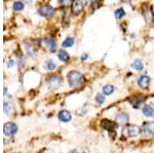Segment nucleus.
Wrapping results in <instances>:
<instances>
[{
    "label": "nucleus",
    "mask_w": 154,
    "mask_h": 153,
    "mask_svg": "<svg viewBox=\"0 0 154 153\" xmlns=\"http://www.w3.org/2000/svg\"><path fill=\"white\" fill-rule=\"evenodd\" d=\"M141 111H142V114L145 117L150 118V119H154V107L150 104H144L143 107L141 108Z\"/></svg>",
    "instance_id": "14"
},
{
    "label": "nucleus",
    "mask_w": 154,
    "mask_h": 153,
    "mask_svg": "<svg viewBox=\"0 0 154 153\" xmlns=\"http://www.w3.org/2000/svg\"><path fill=\"white\" fill-rule=\"evenodd\" d=\"M94 100H95V103L98 105H103L104 103L106 102V96L104 95L103 93H96L95 98H94Z\"/></svg>",
    "instance_id": "21"
},
{
    "label": "nucleus",
    "mask_w": 154,
    "mask_h": 153,
    "mask_svg": "<svg viewBox=\"0 0 154 153\" xmlns=\"http://www.w3.org/2000/svg\"><path fill=\"white\" fill-rule=\"evenodd\" d=\"M46 84L48 87H59L61 84H63V77H61L58 74H54L46 78Z\"/></svg>",
    "instance_id": "10"
},
{
    "label": "nucleus",
    "mask_w": 154,
    "mask_h": 153,
    "mask_svg": "<svg viewBox=\"0 0 154 153\" xmlns=\"http://www.w3.org/2000/svg\"><path fill=\"white\" fill-rule=\"evenodd\" d=\"M44 67H45L46 70H48V71H54L57 69V65L54 62V60L48 59V60L44 62Z\"/></svg>",
    "instance_id": "23"
},
{
    "label": "nucleus",
    "mask_w": 154,
    "mask_h": 153,
    "mask_svg": "<svg viewBox=\"0 0 154 153\" xmlns=\"http://www.w3.org/2000/svg\"><path fill=\"white\" fill-rule=\"evenodd\" d=\"M151 84V77L147 74H142L137 78V85L142 90H148Z\"/></svg>",
    "instance_id": "9"
},
{
    "label": "nucleus",
    "mask_w": 154,
    "mask_h": 153,
    "mask_svg": "<svg viewBox=\"0 0 154 153\" xmlns=\"http://www.w3.org/2000/svg\"><path fill=\"white\" fill-rule=\"evenodd\" d=\"M125 16H126V12L125 9H123V7H118V8H116L115 11H114V17H115L116 20H121L125 18Z\"/></svg>",
    "instance_id": "22"
},
{
    "label": "nucleus",
    "mask_w": 154,
    "mask_h": 153,
    "mask_svg": "<svg viewBox=\"0 0 154 153\" xmlns=\"http://www.w3.org/2000/svg\"><path fill=\"white\" fill-rule=\"evenodd\" d=\"M75 43V39L74 37H67L65 38V40L62 42V47L63 48H69V47H72Z\"/></svg>",
    "instance_id": "20"
},
{
    "label": "nucleus",
    "mask_w": 154,
    "mask_h": 153,
    "mask_svg": "<svg viewBox=\"0 0 154 153\" xmlns=\"http://www.w3.org/2000/svg\"><path fill=\"white\" fill-rule=\"evenodd\" d=\"M131 69H134L135 71H137V72H141V71H143L144 68H145V63H144V61L142 59L137 58L131 62Z\"/></svg>",
    "instance_id": "16"
},
{
    "label": "nucleus",
    "mask_w": 154,
    "mask_h": 153,
    "mask_svg": "<svg viewBox=\"0 0 154 153\" xmlns=\"http://www.w3.org/2000/svg\"><path fill=\"white\" fill-rule=\"evenodd\" d=\"M24 47L26 49V53L28 54V56L33 57L36 54V48L34 45H32L31 43L29 42H24Z\"/></svg>",
    "instance_id": "19"
},
{
    "label": "nucleus",
    "mask_w": 154,
    "mask_h": 153,
    "mask_svg": "<svg viewBox=\"0 0 154 153\" xmlns=\"http://www.w3.org/2000/svg\"><path fill=\"white\" fill-rule=\"evenodd\" d=\"M17 132H18V125L14 122L8 121V122L4 123L3 133L5 136H14L17 134Z\"/></svg>",
    "instance_id": "12"
},
{
    "label": "nucleus",
    "mask_w": 154,
    "mask_h": 153,
    "mask_svg": "<svg viewBox=\"0 0 154 153\" xmlns=\"http://www.w3.org/2000/svg\"><path fill=\"white\" fill-rule=\"evenodd\" d=\"M68 153H80L78 151V150H76V149H72V150H70Z\"/></svg>",
    "instance_id": "30"
},
{
    "label": "nucleus",
    "mask_w": 154,
    "mask_h": 153,
    "mask_svg": "<svg viewBox=\"0 0 154 153\" xmlns=\"http://www.w3.org/2000/svg\"><path fill=\"white\" fill-rule=\"evenodd\" d=\"M3 110H4V112H5L6 114H11V112H14V106L12 105L11 103H9V102H4Z\"/></svg>",
    "instance_id": "24"
},
{
    "label": "nucleus",
    "mask_w": 154,
    "mask_h": 153,
    "mask_svg": "<svg viewBox=\"0 0 154 153\" xmlns=\"http://www.w3.org/2000/svg\"><path fill=\"white\" fill-rule=\"evenodd\" d=\"M114 92H115V86L113 84H111V83H107V84L102 86V93H103L106 97L113 95Z\"/></svg>",
    "instance_id": "17"
},
{
    "label": "nucleus",
    "mask_w": 154,
    "mask_h": 153,
    "mask_svg": "<svg viewBox=\"0 0 154 153\" xmlns=\"http://www.w3.org/2000/svg\"><path fill=\"white\" fill-rule=\"evenodd\" d=\"M67 81L72 88H78L86 81V78L82 72L78 70H72L67 73Z\"/></svg>",
    "instance_id": "1"
},
{
    "label": "nucleus",
    "mask_w": 154,
    "mask_h": 153,
    "mask_svg": "<svg viewBox=\"0 0 154 153\" xmlns=\"http://www.w3.org/2000/svg\"><path fill=\"white\" fill-rule=\"evenodd\" d=\"M130 119H131L130 113L125 110L118 111V112L115 114V118H114L115 122L117 123L118 125H120V127H123V125L130 123Z\"/></svg>",
    "instance_id": "7"
},
{
    "label": "nucleus",
    "mask_w": 154,
    "mask_h": 153,
    "mask_svg": "<svg viewBox=\"0 0 154 153\" xmlns=\"http://www.w3.org/2000/svg\"><path fill=\"white\" fill-rule=\"evenodd\" d=\"M140 136L145 139L151 138L154 136V121L152 120H146L142 122L140 127Z\"/></svg>",
    "instance_id": "5"
},
{
    "label": "nucleus",
    "mask_w": 154,
    "mask_h": 153,
    "mask_svg": "<svg viewBox=\"0 0 154 153\" xmlns=\"http://www.w3.org/2000/svg\"><path fill=\"white\" fill-rule=\"evenodd\" d=\"M6 66H7L8 68L14 67V60H11V59H9V60L7 61V63H6Z\"/></svg>",
    "instance_id": "29"
},
{
    "label": "nucleus",
    "mask_w": 154,
    "mask_h": 153,
    "mask_svg": "<svg viewBox=\"0 0 154 153\" xmlns=\"http://www.w3.org/2000/svg\"><path fill=\"white\" fill-rule=\"evenodd\" d=\"M88 59V53H83L82 55L80 56V60L82 62H85Z\"/></svg>",
    "instance_id": "28"
},
{
    "label": "nucleus",
    "mask_w": 154,
    "mask_h": 153,
    "mask_svg": "<svg viewBox=\"0 0 154 153\" xmlns=\"http://www.w3.org/2000/svg\"><path fill=\"white\" fill-rule=\"evenodd\" d=\"M24 7H25V4H24V2H22V1H16L12 4V9H14V11H22L24 9Z\"/></svg>",
    "instance_id": "25"
},
{
    "label": "nucleus",
    "mask_w": 154,
    "mask_h": 153,
    "mask_svg": "<svg viewBox=\"0 0 154 153\" xmlns=\"http://www.w3.org/2000/svg\"><path fill=\"white\" fill-rule=\"evenodd\" d=\"M100 1L101 0H91V2H89L91 7V8H96V7H98L99 4H100Z\"/></svg>",
    "instance_id": "27"
},
{
    "label": "nucleus",
    "mask_w": 154,
    "mask_h": 153,
    "mask_svg": "<svg viewBox=\"0 0 154 153\" xmlns=\"http://www.w3.org/2000/svg\"><path fill=\"white\" fill-rule=\"evenodd\" d=\"M3 93H4V95H6V93H7V87H4V90H3Z\"/></svg>",
    "instance_id": "31"
},
{
    "label": "nucleus",
    "mask_w": 154,
    "mask_h": 153,
    "mask_svg": "<svg viewBox=\"0 0 154 153\" xmlns=\"http://www.w3.org/2000/svg\"><path fill=\"white\" fill-rule=\"evenodd\" d=\"M138 136H140V127L135 123H128L121 129V137H125V139H131Z\"/></svg>",
    "instance_id": "2"
},
{
    "label": "nucleus",
    "mask_w": 154,
    "mask_h": 153,
    "mask_svg": "<svg viewBox=\"0 0 154 153\" xmlns=\"http://www.w3.org/2000/svg\"><path fill=\"white\" fill-rule=\"evenodd\" d=\"M43 41L45 43V46L51 53H56L57 49H58V42H57L56 39L51 38V37H45Z\"/></svg>",
    "instance_id": "13"
},
{
    "label": "nucleus",
    "mask_w": 154,
    "mask_h": 153,
    "mask_svg": "<svg viewBox=\"0 0 154 153\" xmlns=\"http://www.w3.org/2000/svg\"><path fill=\"white\" fill-rule=\"evenodd\" d=\"M58 59L63 63H67L69 60H70V55L65 50V49H61V50L58 53Z\"/></svg>",
    "instance_id": "18"
},
{
    "label": "nucleus",
    "mask_w": 154,
    "mask_h": 153,
    "mask_svg": "<svg viewBox=\"0 0 154 153\" xmlns=\"http://www.w3.org/2000/svg\"><path fill=\"white\" fill-rule=\"evenodd\" d=\"M37 12H38L39 16L51 19L56 16L57 11H56V8H54V7L51 5H49V4H44V5H41L37 9Z\"/></svg>",
    "instance_id": "6"
},
{
    "label": "nucleus",
    "mask_w": 154,
    "mask_h": 153,
    "mask_svg": "<svg viewBox=\"0 0 154 153\" xmlns=\"http://www.w3.org/2000/svg\"><path fill=\"white\" fill-rule=\"evenodd\" d=\"M147 99L148 96L143 95V93H138V95L131 96L130 98L126 99V101H128V103L134 109H140V108L143 107L144 104H146Z\"/></svg>",
    "instance_id": "4"
},
{
    "label": "nucleus",
    "mask_w": 154,
    "mask_h": 153,
    "mask_svg": "<svg viewBox=\"0 0 154 153\" xmlns=\"http://www.w3.org/2000/svg\"><path fill=\"white\" fill-rule=\"evenodd\" d=\"M60 5L64 8H68V7L72 6V3H73V0H59Z\"/></svg>",
    "instance_id": "26"
},
{
    "label": "nucleus",
    "mask_w": 154,
    "mask_h": 153,
    "mask_svg": "<svg viewBox=\"0 0 154 153\" xmlns=\"http://www.w3.org/2000/svg\"><path fill=\"white\" fill-rule=\"evenodd\" d=\"M142 17L144 21L146 22V24H152L154 22V11H153V5H143L142 7Z\"/></svg>",
    "instance_id": "8"
},
{
    "label": "nucleus",
    "mask_w": 154,
    "mask_h": 153,
    "mask_svg": "<svg viewBox=\"0 0 154 153\" xmlns=\"http://www.w3.org/2000/svg\"><path fill=\"white\" fill-rule=\"evenodd\" d=\"M58 119L61 122L68 123L72 120V114L71 112H69L68 110H61L58 113Z\"/></svg>",
    "instance_id": "15"
},
{
    "label": "nucleus",
    "mask_w": 154,
    "mask_h": 153,
    "mask_svg": "<svg viewBox=\"0 0 154 153\" xmlns=\"http://www.w3.org/2000/svg\"><path fill=\"white\" fill-rule=\"evenodd\" d=\"M85 7V2L84 0H73V3L71 6V11L74 16H79Z\"/></svg>",
    "instance_id": "11"
},
{
    "label": "nucleus",
    "mask_w": 154,
    "mask_h": 153,
    "mask_svg": "<svg viewBox=\"0 0 154 153\" xmlns=\"http://www.w3.org/2000/svg\"><path fill=\"white\" fill-rule=\"evenodd\" d=\"M118 127L119 125L115 122V120L109 119V118H102L100 120L101 129L108 132V134L113 138L116 137V130H117Z\"/></svg>",
    "instance_id": "3"
}]
</instances>
